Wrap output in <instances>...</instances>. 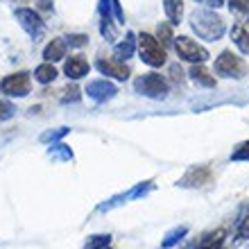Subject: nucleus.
Wrapping results in <instances>:
<instances>
[{"mask_svg": "<svg viewBox=\"0 0 249 249\" xmlns=\"http://www.w3.org/2000/svg\"><path fill=\"white\" fill-rule=\"evenodd\" d=\"M86 93H89L93 100L105 102V100H109V98H113V95H116V86H113L111 82H107V79H95V82H89Z\"/></svg>", "mask_w": 249, "mask_h": 249, "instance_id": "obj_9", "label": "nucleus"}, {"mask_svg": "<svg viewBox=\"0 0 249 249\" xmlns=\"http://www.w3.org/2000/svg\"><path fill=\"white\" fill-rule=\"evenodd\" d=\"M238 238H249V217L243 222V227H240V231H238Z\"/></svg>", "mask_w": 249, "mask_h": 249, "instance_id": "obj_26", "label": "nucleus"}, {"mask_svg": "<svg viewBox=\"0 0 249 249\" xmlns=\"http://www.w3.org/2000/svg\"><path fill=\"white\" fill-rule=\"evenodd\" d=\"M61 93H64V95H61V102H75V100H79V89L75 84L66 86Z\"/></svg>", "mask_w": 249, "mask_h": 249, "instance_id": "obj_20", "label": "nucleus"}, {"mask_svg": "<svg viewBox=\"0 0 249 249\" xmlns=\"http://www.w3.org/2000/svg\"><path fill=\"white\" fill-rule=\"evenodd\" d=\"M9 116H12V107L7 102H0V120H7Z\"/></svg>", "mask_w": 249, "mask_h": 249, "instance_id": "obj_25", "label": "nucleus"}, {"mask_svg": "<svg viewBox=\"0 0 249 249\" xmlns=\"http://www.w3.org/2000/svg\"><path fill=\"white\" fill-rule=\"evenodd\" d=\"M138 50H141V59L147 66L159 68V66L165 64V50L152 34H141L138 36Z\"/></svg>", "mask_w": 249, "mask_h": 249, "instance_id": "obj_3", "label": "nucleus"}, {"mask_svg": "<svg viewBox=\"0 0 249 249\" xmlns=\"http://www.w3.org/2000/svg\"><path fill=\"white\" fill-rule=\"evenodd\" d=\"M231 159L233 161H249V141L238 145L236 150H233V154H231Z\"/></svg>", "mask_w": 249, "mask_h": 249, "instance_id": "obj_18", "label": "nucleus"}, {"mask_svg": "<svg viewBox=\"0 0 249 249\" xmlns=\"http://www.w3.org/2000/svg\"><path fill=\"white\" fill-rule=\"evenodd\" d=\"M163 5H165V14H168L170 23L177 25L179 20H181V16H184V2L181 0H165Z\"/></svg>", "mask_w": 249, "mask_h": 249, "instance_id": "obj_15", "label": "nucleus"}, {"mask_svg": "<svg viewBox=\"0 0 249 249\" xmlns=\"http://www.w3.org/2000/svg\"><path fill=\"white\" fill-rule=\"evenodd\" d=\"M30 89H32V82H30L27 72H14V75H7L0 82V91L9 98H25Z\"/></svg>", "mask_w": 249, "mask_h": 249, "instance_id": "obj_5", "label": "nucleus"}, {"mask_svg": "<svg viewBox=\"0 0 249 249\" xmlns=\"http://www.w3.org/2000/svg\"><path fill=\"white\" fill-rule=\"evenodd\" d=\"M89 61L82 57V54H75L71 59H66V66H64V72L68 75L71 79H82L84 75H89Z\"/></svg>", "mask_w": 249, "mask_h": 249, "instance_id": "obj_10", "label": "nucleus"}, {"mask_svg": "<svg viewBox=\"0 0 249 249\" xmlns=\"http://www.w3.org/2000/svg\"><path fill=\"white\" fill-rule=\"evenodd\" d=\"M34 77H36V82H41V84H50V82H54V77H57V68H54L50 61L48 64H41L36 71H34Z\"/></svg>", "mask_w": 249, "mask_h": 249, "instance_id": "obj_14", "label": "nucleus"}, {"mask_svg": "<svg viewBox=\"0 0 249 249\" xmlns=\"http://www.w3.org/2000/svg\"><path fill=\"white\" fill-rule=\"evenodd\" d=\"M157 32H159V36L163 39V43H170L175 36H172V32H170V25H165V23H161V25L157 27Z\"/></svg>", "mask_w": 249, "mask_h": 249, "instance_id": "obj_23", "label": "nucleus"}, {"mask_svg": "<svg viewBox=\"0 0 249 249\" xmlns=\"http://www.w3.org/2000/svg\"><path fill=\"white\" fill-rule=\"evenodd\" d=\"M98 71L107 77H116V79H127L129 77V66H124L123 61H113V59H98Z\"/></svg>", "mask_w": 249, "mask_h": 249, "instance_id": "obj_8", "label": "nucleus"}, {"mask_svg": "<svg viewBox=\"0 0 249 249\" xmlns=\"http://www.w3.org/2000/svg\"><path fill=\"white\" fill-rule=\"evenodd\" d=\"M190 77H193V82H199L202 86H209V89L215 86V77H213L204 66H193V68H190Z\"/></svg>", "mask_w": 249, "mask_h": 249, "instance_id": "obj_13", "label": "nucleus"}, {"mask_svg": "<svg viewBox=\"0 0 249 249\" xmlns=\"http://www.w3.org/2000/svg\"><path fill=\"white\" fill-rule=\"evenodd\" d=\"M215 72L220 75V77H245V72H247V66H245V61L238 57V54L233 53H222L220 57L215 59Z\"/></svg>", "mask_w": 249, "mask_h": 249, "instance_id": "obj_4", "label": "nucleus"}, {"mask_svg": "<svg viewBox=\"0 0 249 249\" xmlns=\"http://www.w3.org/2000/svg\"><path fill=\"white\" fill-rule=\"evenodd\" d=\"M231 39L240 48V53H249V32L245 27H240V25L233 27V30H231Z\"/></svg>", "mask_w": 249, "mask_h": 249, "instance_id": "obj_16", "label": "nucleus"}, {"mask_svg": "<svg viewBox=\"0 0 249 249\" xmlns=\"http://www.w3.org/2000/svg\"><path fill=\"white\" fill-rule=\"evenodd\" d=\"M134 48H136L134 34H127V39L116 46V57H118V59H129L131 54H134Z\"/></svg>", "mask_w": 249, "mask_h": 249, "instance_id": "obj_17", "label": "nucleus"}, {"mask_svg": "<svg viewBox=\"0 0 249 249\" xmlns=\"http://www.w3.org/2000/svg\"><path fill=\"white\" fill-rule=\"evenodd\" d=\"M181 236H186V229L181 227V229H175L172 233H168V238L163 240V247H172V245L177 243V240H181Z\"/></svg>", "mask_w": 249, "mask_h": 249, "instance_id": "obj_22", "label": "nucleus"}, {"mask_svg": "<svg viewBox=\"0 0 249 249\" xmlns=\"http://www.w3.org/2000/svg\"><path fill=\"white\" fill-rule=\"evenodd\" d=\"M175 48H177V54L186 61H195V64H202V61L209 59V50L204 46H199L197 41L188 39V36H179L175 41Z\"/></svg>", "mask_w": 249, "mask_h": 249, "instance_id": "obj_6", "label": "nucleus"}, {"mask_svg": "<svg viewBox=\"0 0 249 249\" xmlns=\"http://www.w3.org/2000/svg\"><path fill=\"white\" fill-rule=\"evenodd\" d=\"M68 43H71V46H86V43H89V36H84V34H72V36H68Z\"/></svg>", "mask_w": 249, "mask_h": 249, "instance_id": "obj_24", "label": "nucleus"}, {"mask_svg": "<svg viewBox=\"0 0 249 249\" xmlns=\"http://www.w3.org/2000/svg\"><path fill=\"white\" fill-rule=\"evenodd\" d=\"M231 7H238L240 12H247V9H249L247 0H231Z\"/></svg>", "mask_w": 249, "mask_h": 249, "instance_id": "obj_27", "label": "nucleus"}, {"mask_svg": "<svg viewBox=\"0 0 249 249\" xmlns=\"http://www.w3.org/2000/svg\"><path fill=\"white\" fill-rule=\"evenodd\" d=\"M204 2H206V5H222V0H204Z\"/></svg>", "mask_w": 249, "mask_h": 249, "instance_id": "obj_29", "label": "nucleus"}, {"mask_svg": "<svg viewBox=\"0 0 249 249\" xmlns=\"http://www.w3.org/2000/svg\"><path fill=\"white\" fill-rule=\"evenodd\" d=\"M16 18H18L20 27L25 30L27 34H39L41 27H43V20H41V16L34 9H27V7H20V9H16Z\"/></svg>", "mask_w": 249, "mask_h": 249, "instance_id": "obj_7", "label": "nucleus"}, {"mask_svg": "<svg viewBox=\"0 0 249 249\" xmlns=\"http://www.w3.org/2000/svg\"><path fill=\"white\" fill-rule=\"evenodd\" d=\"M43 57H46V61H59L66 57V41L64 39H53L50 43L46 46V50H43Z\"/></svg>", "mask_w": 249, "mask_h": 249, "instance_id": "obj_12", "label": "nucleus"}, {"mask_svg": "<svg viewBox=\"0 0 249 249\" xmlns=\"http://www.w3.org/2000/svg\"><path fill=\"white\" fill-rule=\"evenodd\" d=\"M66 131H68V129H59V131H53V134H46V136H43V141H50V138H53V141H54V138L64 136Z\"/></svg>", "mask_w": 249, "mask_h": 249, "instance_id": "obj_28", "label": "nucleus"}, {"mask_svg": "<svg viewBox=\"0 0 249 249\" xmlns=\"http://www.w3.org/2000/svg\"><path fill=\"white\" fill-rule=\"evenodd\" d=\"M220 247H222V231H217L215 236H209L199 249H220Z\"/></svg>", "mask_w": 249, "mask_h": 249, "instance_id": "obj_19", "label": "nucleus"}, {"mask_svg": "<svg viewBox=\"0 0 249 249\" xmlns=\"http://www.w3.org/2000/svg\"><path fill=\"white\" fill-rule=\"evenodd\" d=\"M105 245H109V236H93L84 245V249H100V247H105Z\"/></svg>", "mask_w": 249, "mask_h": 249, "instance_id": "obj_21", "label": "nucleus"}, {"mask_svg": "<svg viewBox=\"0 0 249 249\" xmlns=\"http://www.w3.org/2000/svg\"><path fill=\"white\" fill-rule=\"evenodd\" d=\"M209 179H211V170L204 168V165H199V168H193V170L181 179V186H204Z\"/></svg>", "mask_w": 249, "mask_h": 249, "instance_id": "obj_11", "label": "nucleus"}, {"mask_svg": "<svg viewBox=\"0 0 249 249\" xmlns=\"http://www.w3.org/2000/svg\"><path fill=\"white\" fill-rule=\"evenodd\" d=\"M134 89L141 95H147V98L161 100L168 95V82H165L161 75L157 72H147V75H141V77L134 82Z\"/></svg>", "mask_w": 249, "mask_h": 249, "instance_id": "obj_2", "label": "nucleus"}, {"mask_svg": "<svg viewBox=\"0 0 249 249\" xmlns=\"http://www.w3.org/2000/svg\"><path fill=\"white\" fill-rule=\"evenodd\" d=\"M190 25L202 39L206 41H215L222 36L224 32V23L220 16H215L213 12H206V9H199V12H193L190 16Z\"/></svg>", "mask_w": 249, "mask_h": 249, "instance_id": "obj_1", "label": "nucleus"}]
</instances>
